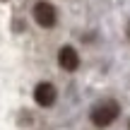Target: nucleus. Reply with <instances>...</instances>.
Here are the masks:
<instances>
[{
    "mask_svg": "<svg viewBox=\"0 0 130 130\" xmlns=\"http://www.w3.org/2000/svg\"><path fill=\"white\" fill-rule=\"evenodd\" d=\"M118 116H121V106H118L116 101H101L89 113V118H92V123L96 128H108Z\"/></svg>",
    "mask_w": 130,
    "mask_h": 130,
    "instance_id": "nucleus-1",
    "label": "nucleus"
},
{
    "mask_svg": "<svg viewBox=\"0 0 130 130\" xmlns=\"http://www.w3.org/2000/svg\"><path fill=\"white\" fill-rule=\"evenodd\" d=\"M34 19H36L39 27L51 29V27H56V22H58V12H56V7H53L48 0H41V3L34 5Z\"/></svg>",
    "mask_w": 130,
    "mask_h": 130,
    "instance_id": "nucleus-2",
    "label": "nucleus"
},
{
    "mask_svg": "<svg viewBox=\"0 0 130 130\" xmlns=\"http://www.w3.org/2000/svg\"><path fill=\"white\" fill-rule=\"evenodd\" d=\"M34 101L39 104V106L48 108L56 104V87H53L51 82H39L36 87H34Z\"/></svg>",
    "mask_w": 130,
    "mask_h": 130,
    "instance_id": "nucleus-3",
    "label": "nucleus"
},
{
    "mask_svg": "<svg viewBox=\"0 0 130 130\" xmlns=\"http://www.w3.org/2000/svg\"><path fill=\"white\" fill-rule=\"evenodd\" d=\"M58 65H60L63 70H68V72L77 70V65H79V56H77V51H75L72 46H63L60 51H58Z\"/></svg>",
    "mask_w": 130,
    "mask_h": 130,
    "instance_id": "nucleus-4",
    "label": "nucleus"
},
{
    "mask_svg": "<svg viewBox=\"0 0 130 130\" xmlns=\"http://www.w3.org/2000/svg\"><path fill=\"white\" fill-rule=\"evenodd\" d=\"M128 39H130V22H128Z\"/></svg>",
    "mask_w": 130,
    "mask_h": 130,
    "instance_id": "nucleus-5",
    "label": "nucleus"
},
{
    "mask_svg": "<svg viewBox=\"0 0 130 130\" xmlns=\"http://www.w3.org/2000/svg\"><path fill=\"white\" fill-rule=\"evenodd\" d=\"M128 130H130V123H128Z\"/></svg>",
    "mask_w": 130,
    "mask_h": 130,
    "instance_id": "nucleus-6",
    "label": "nucleus"
}]
</instances>
